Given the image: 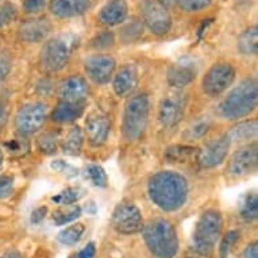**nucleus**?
I'll use <instances>...</instances> for the list:
<instances>
[{"mask_svg": "<svg viewBox=\"0 0 258 258\" xmlns=\"http://www.w3.org/2000/svg\"><path fill=\"white\" fill-rule=\"evenodd\" d=\"M84 114V104H71V103L58 102L51 112V120L59 124H69L76 122Z\"/></svg>", "mask_w": 258, "mask_h": 258, "instance_id": "22", "label": "nucleus"}, {"mask_svg": "<svg viewBox=\"0 0 258 258\" xmlns=\"http://www.w3.org/2000/svg\"><path fill=\"white\" fill-rule=\"evenodd\" d=\"M18 9L17 6L11 2H6L0 7V27L11 25L13 22L17 21Z\"/></svg>", "mask_w": 258, "mask_h": 258, "instance_id": "37", "label": "nucleus"}, {"mask_svg": "<svg viewBox=\"0 0 258 258\" xmlns=\"http://www.w3.org/2000/svg\"><path fill=\"white\" fill-rule=\"evenodd\" d=\"M15 190V182L11 176H0V200L9 199Z\"/></svg>", "mask_w": 258, "mask_h": 258, "instance_id": "41", "label": "nucleus"}, {"mask_svg": "<svg viewBox=\"0 0 258 258\" xmlns=\"http://www.w3.org/2000/svg\"><path fill=\"white\" fill-rule=\"evenodd\" d=\"M91 7H92L91 0H50L49 2V11L59 19L80 17Z\"/></svg>", "mask_w": 258, "mask_h": 258, "instance_id": "20", "label": "nucleus"}, {"mask_svg": "<svg viewBox=\"0 0 258 258\" xmlns=\"http://www.w3.org/2000/svg\"><path fill=\"white\" fill-rule=\"evenodd\" d=\"M140 83V73L136 65H124L119 69L118 72L114 73V80H112V88L114 92L119 98L130 96Z\"/></svg>", "mask_w": 258, "mask_h": 258, "instance_id": "19", "label": "nucleus"}, {"mask_svg": "<svg viewBox=\"0 0 258 258\" xmlns=\"http://www.w3.org/2000/svg\"><path fill=\"white\" fill-rule=\"evenodd\" d=\"M142 18L146 27L157 37H164L172 29L169 10L158 0H145L142 3Z\"/></svg>", "mask_w": 258, "mask_h": 258, "instance_id": "10", "label": "nucleus"}, {"mask_svg": "<svg viewBox=\"0 0 258 258\" xmlns=\"http://www.w3.org/2000/svg\"><path fill=\"white\" fill-rule=\"evenodd\" d=\"M258 148L255 144L243 146L230 157L227 162V173L233 177H242L257 170Z\"/></svg>", "mask_w": 258, "mask_h": 258, "instance_id": "14", "label": "nucleus"}, {"mask_svg": "<svg viewBox=\"0 0 258 258\" xmlns=\"http://www.w3.org/2000/svg\"><path fill=\"white\" fill-rule=\"evenodd\" d=\"M47 0H23L22 2V7L26 14L30 15H37L41 14L43 10L46 9Z\"/></svg>", "mask_w": 258, "mask_h": 258, "instance_id": "40", "label": "nucleus"}, {"mask_svg": "<svg viewBox=\"0 0 258 258\" xmlns=\"http://www.w3.org/2000/svg\"><path fill=\"white\" fill-rule=\"evenodd\" d=\"M6 148H7V150H9L10 153L22 152L23 144H22V141L19 140H11L9 141V142H6Z\"/></svg>", "mask_w": 258, "mask_h": 258, "instance_id": "46", "label": "nucleus"}, {"mask_svg": "<svg viewBox=\"0 0 258 258\" xmlns=\"http://www.w3.org/2000/svg\"><path fill=\"white\" fill-rule=\"evenodd\" d=\"M210 128H211V119L208 116H203L190 123L186 132L184 133V138L189 141L200 140L210 132Z\"/></svg>", "mask_w": 258, "mask_h": 258, "instance_id": "31", "label": "nucleus"}, {"mask_svg": "<svg viewBox=\"0 0 258 258\" xmlns=\"http://www.w3.org/2000/svg\"><path fill=\"white\" fill-rule=\"evenodd\" d=\"M85 233V226L83 223H73L67 229L61 230L57 235V241L63 246H73L80 241Z\"/></svg>", "mask_w": 258, "mask_h": 258, "instance_id": "28", "label": "nucleus"}, {"mask_svg": "<svg viewBox=\"0 0 258 258\" xmlns=\"http://www.w3.org/2000/svg\"><path fill=\"white\" fill-rule=\"evenodd\" d=\"M186 110V95L178 91L165 95L158 104V122L164 127L177 126Z\"/></svg>", "mask_w": 258, "mask_h": 258, "instance_id": "11", "label": "nucleus"}, {"mask_svg": "<svg viewBox=\"0 0 258 258\" xmlns=\"http://www.w3.org/2000/svg\"><path fill=\"white\" fill-rule=\"evenodd\" d=\"M142 33H144V25L134 19L132 23H128L120 30V38L124 41V43H132L140 38Z\"/></svg>", "mask_w": 258, "mask_h": 258, "instance_id": "34", "label": "nucleus"}, {"mask_svg": "<svg viewBox=\"0 0 258 258\" xmlns=\"http://www.w3.org/2000/svg\"><path fill=\"white\" fill-rule=\"evenodd\" d=\"M257 132L258 122L255 119H250V120H243L235 124L227 133V136L231 142H246V141L254 140L257 137Z\"/></svg>", "mask_w": 258, "mask_h": 258, "instance_id": "24", "label": "nucleus"}, {"mask_svg": "<svg viewBox=\"0 0 258 258\" xmlns=\"http://www.w3.org/2000/svg\"><path fill=\"white\" fill-rule=\"evenodd\" d=\"M69 258H77V257H76V254H75V255H71V257H69Z\"/></svg>", "mask_w": 258, "mask_h": 258, "instance_id": "50", "label": "nucleus"}, {"mask_svg": "<svg viewBox=\"0 0 258 258\" xmlns=\"http://www.w3.org/2000/svg\"><path fill=\"white\" fill-rule=\"evenodd\" d=\"M47 208L46 207H38L35 208L34 211L31 212V223L38 224L41 223L45 218H46Z\"/></svg>", "mask_w": 258, "mask_h": 258, "instance_id": "44", "label": "nucleus"}, {"mask_svg": "<svg viewBox=\"0 0 258 258\" xmlns=\"http://www.w3.org/2000/svg\"><path fill=\"white\" fill-rule=\"evenodd\" d=\"M148 192L157 207L162 211L174 212L186 203L189 186L182 174L174 170H161L150 177Z\"/></svg>", "mask_w": 258, "mask_h": 258, "instance_id": "1", "label": "nucleus"}, {"mask_svg": "<svg viewBox=\"0 0 258 258\" xmlns=\"http://www.w3.org/2000/svg\"><path fill=\"white\" fill-rule=\"evenodd\" d=\"M223 227L222 214L216 210H207L200 215L195 226L192 245L202 257H210L215 250Z\"/></svg>", "mask_w": 258, "mask_h": 258, "instance_id": "4", "label": "nucleus"}, {"mask_svg": "<svg viewBox=\"0 0 258 258\" xmlns=\"http://www.w3.org/2000/svg\"><path fill=\"white\" fill-rule=\"evenodd\" d=\"M47 118V106L41 102L27 103L15 114V128L22 137L33 136L43 127Z\"/></svg>", "mask_w": 258, "mask_h": 258, "instance_id": "7", "label": "nucleus"}, {"mask_svg": "<svg viewBox=\"0 0 258 258\" xmlns=\"http://www.w3.org/2000/svg\"><path fill=\"white\" fill-rule=\"evenodd\" d=\"M84 145V133L79 126H73L61 142V149L67 156H79Z\"/></svg>", "mask_w": 258, "mask_h": 258, "instance_id": "25", "label": "nucleus"}, {"mask_svg": "<svg viewBox=\"0 0 258 258\" xmlns=\"http://www.w3.org/2000/svg\"><path fill=\"white\" fill-rule=\"evenodd\" d=\"M3 164H5V154H3V150L0 149V170L3 168Z\"/></svg>", "mask_w": 258, "mask_h": 258, "instance_id": "49", "label": "nucleus"}, {"mask_svg": "<svg viewBox=\"0 0 258 258\" xmlns=\"http://www.w3.org/2000/svg\"><path fill=\"white\" fill-rule=\"evenodd\" d=\"M11 68H13V59H11V55H10L6 50H2V49H0V83L7 79V76H9L10 72H11Z\"/></svg>", "mask_w": 258, "mask_h": 258, "instance_id": "42", "label": "nucleus"}, {"mask_svg": "<svg viewBox=\"0 0 258 258\" xmlns=\"http://www.w3.org/2000/svg\"><path fill=\"white\" fill-rule=\"evenodd\" d=\"M258 102V84L254 77L245 79L222 99L218 114L227 120H238L255 110Z\"/></svg>", "mask_w": 258, "mask_h": 258, "instance_id": "2", "label": "nucleus"}, {"mask_svg": "<svg viewBox=\"0 0 258 258\" xmlns=\"http://www.w3.org/2000/svg\"><path fill=\"white\" fill-rule=\"evenodd\" d=\"M111 133V122L107 115L92 112L85 122V134L92 146H102L107 142Z\"/></svg>", "mask_w": 258, "mask_h": 258, "instance_id": "18", "label": "nucleus"}, {"mask_svg": "<svg viewBox=\"0 0 258 258\" xmlns=\"http://www.w3.org/2000/svg\"><path fill=\"white\" fill-rule=\"evenodd\" d=\"M85 177L88 178L92 185L98 186V188H106L108 185V176H107L106 170L96 164H89L85 168Z\"/></svg>", "mask_w": 258, "mask_h": 258, "instance_id": "32", "label": "nucleus"}, {"mask_svg": "<svg viewBox=\"0 0 258 258\" xmlns=\"http://www.w3.org/2000/svg\"><path fill=\"white\" fill-rule=\"evenodd\" d=\"M127 14H128V6L126 0H110L100 10L99 21L103 25L112 27L126 21Z\"/></svg>", "mask_w": 258, "mask_h": 258, "instance_id": "21", "label": "nucleus"}, {"mask_svg": "<svg viewBox=\"0 0 258 258\" xmlns=\"http://www.w3.org/2000/svg\"><path fill=\"white\" fill-rule=\"evenodd\" d=\"M199 149L189 145H176L170 146L164 153V158L169 164H185L188 161H198Z\"/></svg>", "mask_w": 258, "mask_h": 258, "instance_id": "23", "label": "nucleus"}, {"mask_svg": "<svg viewBox=\"0 0 258 258\" xmlns=\"http://www.w3.org/2000/svg\"><path fill=\"white\" fill-rule=\"evenodd\" d=\"M230 141L227 134L218 137L215 140L210 141L203 149H199V156H198V162L203 169H212L223 164V161L229 156Z\"/></svg>", "mask_w": 258, "mask_h": 258, "instance_id": "13", "label": "nucleus"}, {"mask_svg": "<svg viewBox=\"0 0 258 258\" xmlns=\"http://www.w3.org/2000/svg\"><path fill=\"white\" fill-rule=\"evenodd\" d=\"M59 134L55 132H45L37 138V149L45 156H51L57 152Z\"/></svg>", "mask_w": 258, "mask_h": 258, "instance_id": "30", "label": "nucleus"}, {"mask_svg": "<svg viewBox=\"0 0 258 258\" xmlns=\"http://www.w3.org/2000/svg\"><path fill=\"white\" fill-rule=\"evenodd\" d=\"M199 69H198V63L195 62V59L182 57L170 65L166 73V80H168V84L173 88H185L186 85L195 81Z\"/></svg>", "mask_w": 258, "mask_h": 258, "instance_id": "15", "label": "nucleus"}, {"mask_svg": "<svg viewBox=\"0 0 258 258\" xmlns=\"http://www.w3.org/2000/svg\"><path fill=\"white\" fill-rule=\"evenodd\" d=\"M81 207L79 204H71V206H61V208L53 212V222L55 226H63V224L72 223L77 218L81 216Z\"/></svg>", "mask_w": 258, "mask_h": 258, "instance_id": "27", "label": "nucleus"}, {"mask_svg": "<svg viewBox=\"0 0 258 258\" xmlns=\"http://www.w3.org/2000/svg\"><path fill=\"white\" fill-rule=\"evenodd\" d=\"M0 258H22V255L21 253H18V251L14 250V251H9V253L3 254Z\"/></svg>", "mask_w": 258, "mask_h": 258, "instance_id": "48", "label": "nucleus"}, {"mask_svg": "<svg viewBox=\"0 0 258 258\" xmlns=\"http://www.w3.org/2000/svg\"><path fill=\"white\" fill-rule=\"evenodd\" d=\"M116 69V61L112 55L93 54L84 59V72L92 83L104 85L110 83Z\"/></svg>", "mask_w": 258, "mask_h": 258, "instance_id": "12", "label": "nucleus"}, {"mask_svg": "<svg viewBox=\"0 0 258 258\" xmlns=\"http://www.w3.org/2000/svg\"><path fill=\"white\" fill-rule=\"evenodd\" d=\"M150 114V100L146 93H137L128 99L123 110L122 133L128 142L140 140L146 130Z\"/></svg>", "mask_w": 258, "mask_h": 258, "instance_id": "5", "label": "nucleus"}, {"mask_svg": "<svg viewBox=\"0 0 258 258\" xmlns=\"http://www.w3.org/2000/svg\"><path fill=\"white\" fill-rule=\"evenodd\" d=\"M84 195V190L81 188H67L61 190L59 194L51 198V202L59 206H71V204L77 203Z\"/></svg>", "mask_w": 258, "mask_h": 258, "instance_id": "33", "label": "nucleus"}, {"mask_svg": "<svg viewBox=\"0 0 258 258\" xmlns=\"http://www.w3.org/2000/svg\"><path fill=\"white\" fill-rule=\"evenodd\" d=\"M51 29L53 26L47 18H31V19H26L19 25L18 37L23 42L38 43L47 38Z\"/></svg>", "mask_w": 258, "mask_h": 258, "instance_id": "17", "label": "nucleus"}, {"mask_svg": "<svg viewBox=\"0 0 258 258\" xmlns=\"http://www.w3.org/2000/svg\"><path fill=\"white\" fill-rule=\"evenodd\" d=\"M242 258H258V243L255 241L251 242L250 245H247L243 253H242Z\"/></svg>", "mask_w": 258, "mask_h": 258, "instance_id": "45", "label": "nucleus"}, {"mask_svg": "<svg viewBox=\"0 0 258 258\" xmlns=\"http://www.w3.org/2000/svg\"><path fill=\"white\" fill-rule=\"evenodd\" d=\"M142 237L149 251L156 258H174L178 253L180 242L177 231L168 219L156 218L145 224Z\"/></svg>", "mask_w": 258, "mask_h": 258, "instance_id": "3", "label": "nucleus"}, {"mask_svg": "<svg viewBox=\"0 0 258 258\" xmlns=\"http://www.w3.org/2000/svg\"><path fill=\"white\" fill-rule=\"evenodd\" d=\"M59 102L71 104H84L89 96V85L83 76H71L62 80L58 85Z\"/></svg>", "mask_w": 258, "mask_h": 258, "instance_id": "16", "label": "nucleus"}, {"mask_svg": "<svg viewBox=\"0 0 258 258\" xmlns=\"http://www.w3.org/2000/svg\"><path fill=\"white\" fill-rule=\"evenodd\" d=\"M95 254H96V247H95V243H88L87 246H84L83 249L76 254L77 258H95Z\"/></svg>", "mask_w": 258, "mask_h": 258, "instance_id": "43", "label": "nucleus"}, {"mask_svg": "<svg viewBox=\"0 0 258 258\" xmlns=\"http://www.w3.org/2000/svg\"><path fill=\"white\" fill-rule=\"evenodd\" d=\"M238 50L243 55H255L258 53V27L246 29L238 38Z\"/></svg>", "mask_w": 258, "mask_h": 258, "instance_id": "26", "label": "nucleus"}, {"mask_svg": "<svg viewBox=\"0 0 258 258\" xmlns=\"http://www.w3.org/2000/svg\"><path fill=\"white\" fill-rule=\"evenodd\" d=\"M115 43V35L110 30H104L102 33H99L92 38L91 41V47L95 50H107L110 47L114 46Z\"/></svg>", "mask_w": 258, "mask_h": 258, "instance_id": "35", "label": "nucleus"}, {"mask_svg": "<svg viewBox=\"0 0 258 258\" xmlns=\"http://www.w3.org/2000/svg\"><path fill=\"white\" fill-rule=\"evenodd\" d=\"M50 168L54 170V172H57V173L63 174V176H67V177L69 178L76 177L77 174H79V169H77V168H75L72 164H69V162H67V161L63 160L51 161Z\"/></svg>", "mask_w": 258, "mask_h": 258, "instance_id": "38", "label": "nucleus"}, {"mask_svg": "<svg viewBox=\"0 0 258 258\" xmlns=\"http://www.w3.org/2000/svg\"><path fill=\"white\" fill-rule=\"evenodd\" d=\"M161 5H164L166 9H169V7H173L178 3V0H158Z\"/></svg>", "mask_w": 258, "mask_h": 258, "instance_id": "47", "label": "nucleus"}, {"mask_svg": "<svg viewBox=\"0 0 258 258\" xmlns=\"http://www.w3.org/2000/svg\"><path fill=\"white\" fill-rule=\"evenodd\" d=\"M212 0H178V7L185 13H198L207 9Z\"/></svg>", "mask_w": 258, "mask_h": 258, "instance_id": "39", "label": "nucleus"}, {"mask_svg": "<svg viewBox=\"0 0 258 258\" xmlns=\"http://www.w3.org/2000/svg\"><path fill=\"white\" fill-rule=\"evenodd\" d=\"M235 80V69L230 62H216L208 69L202 80L203 92L211 98L220 96Z\"/></svg>", "mask_w": 258, "mask_h": 258, "instance_id": "9", "label": "nucleus"}, {"mask_svg": "<svg viewBox=\"0 0 258 258\" xmlns=\"http://www.w3.org/2000/svg\"><path fill=\"white\" fill-rule=\"evenodd\" d=\"M239 214L245 222H254L258 216V198L255 192L246 194L239 206Z\"/></svg>", "mask_w": 258, "mask_h": 258, "instance_id": "29", "label": "nucleus"}, {"mask_svg": "<svg viewBox=\"0 0 258 258\" xmlns=\"http://www.w3.org/2000/svg\"><path fill=\"white\" fill-rule=\"evenodd\" d=\"M111 224L116 233L123 235L141 233L145 226L142 212L133 202H122L115 207L111 216Z\"/></svg>", "mask_w": 258, "mask_h": 258, "instance_id": "8", "label": "nucleus"}, {"mask_svg": "<svg viewBox=\"0 0 258 258\" xmlns=\"http://www.w3.org/2000/svg\"><path fill=\"white\" fill-rule=\"evenodd\" d=\"M76 46V38L72 35H61L47 39L39 51V67L43 72L55 73L67 67L72 51Z\"/></svg>", "mask_w": 258, "mask_h": 258, "instance_id": "6", "label": "nucleus"}, {"mask_svg": "<svg viewBox=\"0 0 258 258\" xmlns=\"http://www.w3.org/2000/svg\"><path fill=\"white\" fill-rule=\"evenodd\" d=\"M238 239H239V231H237V230H231L226 234L220 242L219 258H229L230 253H231V250L238 242Z\"/></svg>", "mask_w": 258, "mask_h": 258, "instance_id": "36", "label": "nucleus"}]
</instances>
